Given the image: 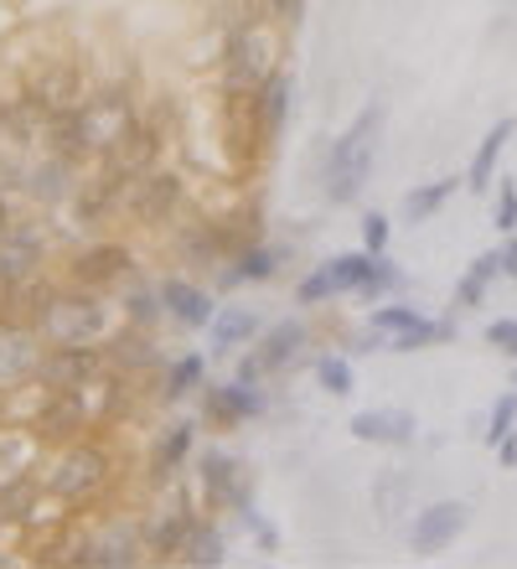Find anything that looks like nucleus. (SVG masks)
Here are the masks:
<instances>
[{
	"label": "nucleus",
	"instance_id": "1",
	"mask_svg": "<svg viewBox=\"0 0 517 569\" xmlns=\"http://www.w3.org/2000/svg\"><path fill=\"white\" fill-rule=\"evenodd\" d=\"M378 130H384V104H368L337 140H331L321 187L337 208L357 202V192H362V181H368V171H372V150H378Z\"/></svg>",
	"mask_w": 517,
	"mask_h": 569
},
{
	"label": "nucleus",
	"instance_id": "2",
	"mask_svg": "<svg viewBox=\"0 0 517 569\" xmlns=\"http://www.w3.org/2000/svg\"><path fill=\"white\" fill-rule=\"evenodd\" d=\"M275 73V37L253 21H233L222 37V58H218V89L228 93H259L265 78Z\"/></svg>",
	"mask_w": 517,
	"mask_h": 569
},
{
	"label": "nucleus",
	"instance_id": "3",
	"mask_svg": "<svg viewBox=\"0 0 517 569\" xmlns=\"http://www.w3.org/2000/svg\"><path fill=\"white\" fill-rule=\"evenodd\" d=\"M115 481V456L99 446V440H73V446L62 450V461L52 466V477L42 481L47 497H58V502H68V508H83V502H93V497L103 492Z\"/></svg>",
	"mask_w": 517,
	"mask_h": 569
},
{
	"label": "nucleus",
	"instance_id": "4",
	"mask_svg": "<svg viewBox=\"0 0 517 569\" xmlns=\"http://www.w3.org/2000/svg\"><path fill=\"white\" fill-rule=\"evenodd\" d=\"M47 337V347H89L109 337V306L99 300V290H83V284H68L58 290L47 321L37 327Z\"/></svg>",
	"mask_w": 517,
	"mask_h": 569
},
{
	"label": "nucleus",
	"instance_id": "5",
	"mask_svg": "<svg viewBox=\"0 0 517 569\" xmlns=\"http://www.w3.org/2000/svg\"><path fill=\"white\" fill-rule=\"evenodd\" d=\"M187 202V181L181 171H146V177L125 181V202H119V218H130L135 228H166Z\"/></svg>",
	"mask_w": 517,
	"mask_h": 569
},
{
	"label": "nucleus",
	"instance_id": "6",
	"mask_svg": "<svg viewBox=\"0 0 517 569\" xmlns=\"http://www.w3.org/2000/svg\"><path fill=\"white\" fill-rule=\"evenodd\" d=\"M99 425V415L89 409V389H52L42 399V409L31 415L27 430L42 440V446H73Z\"/></svg>",
	"mask_w": 517,
	"mask_h": 569
},
{
	"label": "nucleus",
	"instance_id": "7",
	"mask_svg": "<svg viewBox=\"0 0 517 569\" xmlns=\"http://www.w3.org/2000/svg\"><path fill=\"white\" fill-rule=\"evenodd\" d=\"M83 114H89V124H93L99 156L115 146V140L130 136L140 120H146V109H140V93H135V83H103V89H93L89 99H83Z\"/></svg>",
	"mask_w": 517,
	"mask_h": 569
},
{
	"label": "nucleus",
	"instance_id": "8",
	"mask_svg": "<svg viewBox=\"0 0 517 569\" xmlns=\"http://www.w3.org/2000/svg\"><path fill=\"white\" fill-rule=\"evenodd\" d=\"M222 146H228V156H233L238 171H253L259 156L275 146V140L265 136V124H259L253 93H228V99H222Z\"/></svg>",
	"mask_w": 517,
	"mask_h": 569
},
{
	"label": "nucleus",
	"instance_id": "9",
	"mask_svg": "<svg viewBox=\"0 0 517 569\" xmlns=\"http://www.w3.org/2000/svg\"><path fill=\"white\" fill-rule=\"evenodd\" d=\"M166 130L161 124H150V120H140L130 130L125 140H115V146L99 156V171H109V177H119V181H135V177H146V171H156L161 166V150H166Z\"/></svg>",
	"mask_w": 517,
	"mask_h": 569
},
{
	"label": "nucleus",
	"instance_id": "10",
	"mask_svg": "<svg viewBox=\"0 0 517 569\" xmlns=\"http://www.w3.org/2000/svg\"><path fill=\"white\" fill-rule=\"evenodd\" d=\"M135 270V249L119 239H93L83 243L73 259H68V284H83V290H109L125 274Z\"/></svg>",
	"mask_w": 517,
	"mask_h": 569
},
{
	"label": "nucleus",
	"instance_id": "11",
	"mask_svg": "<svg viewBox=\"0 0 517 569\" xmlns=\"http://www.w3.org/2000/svg\"><path fill=\"white\" fill-rule=\"evenodd\" d=\"M103 368H109V358H103L99 342H89V347H47L37 378H42L47 389H93V383L103 378Z\"/></svg>",
	"mask_w": 517,
	"mask_h": 569
},
{
	"label": "nucleus",
	"instance_id": "12",
	"mask_svg": "<svg viewBox=\"0 0 517 569\" xmlns=\"http://www.w3.org/2000/svg\"><path fill=\"white\" fill-rule=\"evenodd\" d=\"M27 93L47 109V114L83 104V62L78 58H42V68L27 73Z\"/></svg>",
	"mask_w": 517,
	"mask_h": 569
},
{
	"label": "nucleus",
	"instance_id": "13",
	"mask_svg": "<svg viewBox=\"0 0 517 569\" xmlns=\"http://www.w3.org/2000/svg\"><path fill=\"white\" fill-rule=\"evenodd\" d=\"M42 352H47V337L37 327H11V321H0V389H16V383L37 378Z\"/></svg>",
	"mask_w": 517,
	"mask_h": 569
},
{
	"label": "nucleus",
	"instance_id": "14",
	"mask_svg": "<svg viewBox=\"0 0 517 569\" xmlns=\"http://www.w3.org/2000/svg\"><path fill=\"white\" fill-rule=\"evenodd\" d=\"M103 358H109V368H115V373L140 378V373H161L166 352L156 347V337H150L146 327H130V321H125L119 331H109V337H103Z\"/></svg>",
	"mask_w": 517,
	"mask_h": 569
},
{
	"label": "nucleus",
	"instance_id": "15",
	"mask_svg": "<svg viewBox=\"0 0 517 569\" xmlns=\"http://www.w3.org/2000/svg\"><path fill=\"white\" fill-rule=\"evenodd\" d=\"M202 415L212 430H238L243 420H253V415H265V393H259V383H207L202 393Z\"/></svg>",
	"mask_w": 517,
	"mask_h": 569
},
{
	"label": "nucleus",
	"instance_id": "16",
	"mask_svg": "<svg viewBox=\"0 0 517 569\" xmlns=\"http://www.w3.org/2000/svg\"><path fill=\"white\" fill-rule=\"evenodd\" d=\"M42 150H52V156H62V161H73V166L99 161V140H93V124H89V114H83V104L58 109V114L47 120Z\"/></svg>",
	"mask_w": 517,
	"mask_h": 569
},
{
	"label": "nucleus",
	"instance_id": "17",
	"mask_svg": "<svg viewBox=\"0 0 517 569\" xmlns=\"http://www.w3.org/2000/svg\"><path fill=\"white\" fill-rule=\"evenodd\" d=\"M73 192H78V166L62 161V156H52V150L21 171V197H27V202L58 208V202H73Z\"/></svg>",
	"mask_w": 517,
	"mask_h": 569
},
{
	"label": "nucleus",
	"instance_id": "18",
	"mask_svg": "<svg viewBox=\"0 0 517 569\" xmlns=\"http://www.w3.org/2000/svg\"><path fill=\"white\" fill-rule=\"evenodd\" d=\"M466 518H471L466 502H429L409 528V549L414 555H440V549H450L466 533Z\"/></svg>",
	"mask_w": 517,
	"mask_h": 569
},
{
	"label": "nucleus",
	"instance_id": "19",
	"mask_svg": "<svg viewBox=\"0 0 517 569\" xmlns=\"http://www.w3.org/2000/svg\"><path fill=\"white\" fill-rule=\"evenodd\" d=\"M42 259H47V233L21 218V223L0 239V284H16V280H27V274H37Z\"/></svg>",
	"mask_w": 517,
	"mask_h": 569
},
{
	"label": "nucleus",
	"instance_id": "20",
	"mask_svg": "<svg viewBox=\"0 0 517 569\" xmlns=\"http://www.w3.org/2000/svg\"><path fill=\"white\" fill-rule=\"evenodd\" d=\"M197 481H202V492H207V502H212V508H233V512L249 508V487H243V471H238L233 456L207 450L202 466H197Z\"/></svg>",
	"mask_w": 517,
	"mask_h": 569
},
{
	"label": "nucleus",
	"instance_id": "21",
	"mask_svg": "<svg viewBox=\"0 0 517 569\" xmlns=\"http://www.w3.org/2000/svg\"><path fill=\"white\" fill-rule=\"evenodd\" d=\"M58 290L62 284L42 280V270L6 284V316H0V321H11V327H42L47 311H52V300H58Z\"/></svg>",
	"mask_w": 517,
	"mask_h": 569
},
{
	"label": "nucleus",
	"instance_id": "22",
	"mask_svg": "<svg viewBox=\"0 0 517 569\" xmlns=\"http://www.w3.org/2000/svg\"><path fill=\"white\" fill-rule=\"evenodd\" d=\"M119 202H125V181L109 177V171H93L89 181H78L73 192V212L83 228H99L109 218H119Z\"/></svg>",
	"mask_w": 517,
	"mask_h": 569
},
{
	"label": "nucleus",
	"instance_id": "23",
	"mask_svg": "<svg viewBox=\"0 0 517 569\" xmlns=\"http://www.w3.org/2000/svg\"><path fill=\"white\" fill-rule=\"evenodd\" d=\"M161 300H166V316H177L187 331H202L212 327V316H218V300L207 296L202 284L181 280V274H171V280H161Z\"/></svg>",
	"mask_w": 517,
	"mask_h": 569
},
{
	"label": "nucleus",
	"instance_id": "24",
	"mask_svg": "<svg viewBox=\"0 0 517 569\" xmlns=\"http://www.w3.org/2000/svg\"><path fill=\"white\" fill-rule=\"evenodd\" d=\"M177 259L187 264V270H212V264H222L228 254V239H222L218 218H202V223H187L177 233Z\"/></svg>",
	"mask_w": 517,
	"mask_h": 569
},
{
	"label": "nucleus",
	"instance_id": "25",
	"mask_svg": "<svg viewBox=\"0 0 517 569\" xmlns=\"http://www.w3.org/2000/svg\"><path fill=\"white\" fill-rule=\"evenodd\" d=\"M414 430H419V420L409 409H362V415H352V435L368 440V446H409Z\"/></svg>",
	"mask_w": 517,
	"mask_h": 569
},
{
	"label": "nucleus",
	"instance_id": "26",
	"mask_svg": "<svg viewBox=\"0 0 517 569\" xmlns=\"http://www.w3.org/2000/svg\"><path fill=\"white\" fill-rule=\"evenodd\" d=\"M197 528V512L192 508H171V512H156L140 533H146V555L156 559H181V549H187V539H192Z\"/></svg>",
	"mask_w": 517,
	"mask_h": 569
},
{
	"label": "nucleus",
	"instance_id": "27",
	"mask_svg": "<svg viewBox=\"0 0 517 569\" xmlns=\"http://www.w3.org/2000/svg\"><path fill=\"white\" fill-rule=\"evenodd\" d=\"M306 342H310V327H306V321H280V327L265 331V342L253 347V352L265 358L269 373H285V368H296V362H300Z\"/></svg>",
	"mask_w": 517,
	"mask_h": 569
},
{
	"label": "nucleus",
	"instance_id": "28",
	"mask_svg": "<svg viewBox=\"0 0 517 569\" xmlns=\"http://www.w3.org/2000/svg\"><path fill=\"white\" fill-rule=\"evenodd\" d=\"M290 99H296V83H290V73H280V68L265 78V89L253 93V104H259V124H265L269 140H280L285 120H290Z\"/></svg>",
	"mask_w": 517,
	"mask_h": 569
},
{
	"label": "nucleus",
	"instance_id": "29",
	"mask_svg": "<svg viewBox=\"0 0 517 569\" xmlns=\"http://www.w3.org/2000/svg\"><path fill=\"white\" fill-rule=\"evenodd\" d=\"M497 274H503V249L476 254L471 264H466V274L456 280V306H460V311H476V306L487 300V290L497 284Z\"/></svg>",
	"mask_w": 517,
	"mask_h": 569
},
{
	"label": "nucleus",
	"instance_id": "30",
	"mask_svg": "<svg viewBox=\"0 0 517 569\" xmlns=\"http://www.w3.org/2000/svg\"><path fill=\"white\" fill-rule=\"evenodd\" d=\"M513 130H517L513 120H497L487 136H481V146H476V156H471V171H466V187H471V192H487L491 187V177H497V156L507 150Z\"/></svg>",
	"mask_w": 517,
	"mask_h": 569
},
{
	"label": "nucleus",
	"instance_id": "31",
	"mask_svg": "<svg viewBox=\"0 0 517 569\" xmlns=\"http://www.w3.org/2000/svg\"><path fill=\"white\" fill-rule=\"evenodd\" d=\"M280 249H269V243H249L243 254H233V270H222L218 284L222 290H233V284H259V280H275V270H280Z\"/></svg>",
	"mask_w": 517,
	"mask_h": 569
},
{
	"label": "nucleus",
	"instance_id": "32",
	"mask_svg": "<svg viewBox=\"0 0 517 569\" xmlns=\"http://www.w3.org/2000/svg\"><path fill=\"white\" fill-rule=\"evenodd\" d=\"M207 337H212V352H233V347H243L249 337H259V316H253L249 306H218Z\"/></svg>",
	"mask_w": 517,
	"mask_h": 569
},
{
	"label": "nucleus",
	"instance_id": "33",
	"mask_svg": "<svg viewBox=\"0 0 517 569\" xmlns=\"http://www.w3.org/2000/svg\"><path fill=\"white\" fill-rule=\"evenodd\" d=\"M192 440H197V425H187V420L171 425V430L156 440V456H150V477H156V481H171V477H177V466L192 456Z\"/></svg>",
	"mask_w": 517,
	"mask_h": 569
},
{
	"label": "nucleus",
	"instance_id": "34",
	"mask_svg": "<svg viewBox=\"0 0 517 569\" xmlns=\"http://www.w3.org/2000/svg\"><path fill=\"white\" fill-rule=\"evenodd\" d=\"M456 187H460V177H440V181H425V187H414L409 197H404V218L409 223H429L435 212L456 197Z\"/></svg>",
	"mask_w": 517,
	"mask_h": 569
},
{
	"label": "nucleus",
	"instance_id": "35",
	"mask_svg": "<svg viewBox=\"0 0 517 569\" xmlns=\"http://www.w3.org/2000/svg\"><path fill=\"white\" fill-rule=\"evenodd\" d=\"M202 378H207L202 352H181V358L166 368V378H161V399L166 405H177V399H187L192 389H202Z\"/></svg>",
	"mask_w": 517,
	"mask_h": 569
},
{
	"label": "nucleus",
	"instance_id": "36",
	"mask_svg": "<svg viewBox=\"0 0 517 569\" xmlns=\"http://www.w3.org/2000/svg\"><path fill=\"white\" fill-rule=\"evenodd\" d=\"M222 559H228V543H222V533L212 523H202L197 518V528H192V539H187V549H181V559L177 565H192V569H218Z\"/></svg>",
	"mask_w": 517,
	"mask_h": 569
},
{
	"label": "nucleus",
	"instance_id": "37",
	"mask_svg": "<svg viewBox=\"0 0 517 569\" xmlns=\"http://www.w3.org/2000/svg\"><path fill=\"white\" fill-rule=\"evenodd\" d=\"M445 337H456V321H414L409 331H399V337H388V352H419V347H435L445 342Z\"/></svg>",
	"mask_w": 517,
	"mask_h": 569
},
{
	"label": "nucleus",
	"instance_id": "38",
	"mask_svg": "<svg viewBox=\"0 0 517 569\" xmlns=\"http://www.w3.org/2000/svg\"><path fill=\"white\" fill-rule=\"evenodd\" d=\"M372 259L378 254H368V249H357V254H337L326 270H331V284L337 290H362L368 284V274H372Z\"/></svg>",
	"mask_w": 517,
	"mask_h": 569
},
{
	"label": "nucleus",
	"instance_id": "39",
	"mask_svg": "<svg viewBox=\"0 0 517 569\" xmlns=\"http://www.w3.org/2000/svg\"><path fill=\"white\" fill-rule=\"evenodd\" d=\"M161 316H166L161 284H156V290H130V296H125V321H130V327H146L150 331Z\"/></svg>",
	"mask_w": 517,
	"mask_h": 569
},
{
	"label": "nucleus",
	"instance_id": "40",
	"mask_svg": "<svg viewBox=\"0 0 517 569\" xmlns=\"http://www.w3.org/2000/svg\"><path fill=\"white\" fill-rule=\"evenodd\" d=\"M31 440H37V435H31L27 425H21V430H0V477H16V471H27Z\"/></svg>",
	"mask_w": 517,
	"mask_h": 569
},
{
	"label": "nucleus",
	"instance_id": "41",
	"mask_svg": "<svg viewBox=\"0 0 517 569\" xmlns=\"http://www.w3.org/2000/svg\"><path fill=\"white\" fill-rule=\"evenodd\" d=\"M399 284H404L399 264H394V259H388V254H378V259H372V274H368V284H362L357 296H368V300H384V296H394Z\"/></svg>",
	"mask_w": 517,
	"mask_h": 569
},
{
	"label": "nucleus",
	"instance_id": "42",
	"mask_svg": "<svg viewBox=\"0 0 517 569\" xmlns=\"http://www.w3.org/2000/svg\"><path fill=\"white\" fill-rule=\"evenodd\" d=\"M316 378H321L326 393H352V362L337 358V352H326V358H316Z\"/></svg>",
	"mask_w": 517,
	"mask_h": 569
},
{
	"label": "nucleus",
	"instance_id": "43",
	"mask_svg": "<svg viewBox=\"0 0 517 569\" xmlns=\"http://www.w3.org/2000/svg\"><path fill=\"white\" fill-rule=\"evenodd\" d=\"M517 430V393H503L497 405H491V420H487V446L497 450L507 435Z\"/></svg>",
	"mask_w": 517,
	"mask_h": 569
},
{
	"label": "nucleus",
	"instance_id": "44",
	"mask_svg": "<svg viewBox=\"0 0 517 569\" xmlns=\"http://www.w3.org/2000/svg\"><path fill=\"white\" fill-rule=\"evenodd\" d=\"M414 321H425L419 306H378V311H372V331H384V337H399Z\"/></svg>",
	"mask_w": 517,
	"mask_h": 569
},
{
	"label": "nucleus",
	"instance_id": "45",
	"mask_svg": "<svg viewBox=\"0 0 517 569\" xmlns=\"http://www.w3.org/2000/svg\"><path fill=\"white\" fill-rule=\"evenodd\" d=\"M331 296H337V284H331V270H326V264L321 270H310L306 280L296 284V306H326Z\"/></svg>",
	"mask_w": 517,
	"mask_h": 569
},
{
	"label": "nucleus",
	"instance_id": "46",
	"mask_svg": "<svg viewBox=\"0 0 517 569\" xmlns=\"http://www.w3.org/2000/svg\"><path fill=\"white\" fill-rule=\"evenodd\" d=\"M497 233H517V187L513 181H497V212H491Z\"/></svg>",
	"mask_w": 517,
	"mask_h": 569
},
{
	"label": "nucleus",
	"instance_id": "47",
	"mask_svg": "<svg viewBox=\"0 0 517 569\" xmlns=\"http://www.w3.org/2000/svg\"><path fill=\"white\" fill-rule=\"evenodd\" d=\"M487 347H497L503 358H517V316H497V321H491Z\"/></svg>",
	"mask_w": 517,
	"mask_h": 569
},
{
	"label": "nucleus",
	"instance_id": "48",
	"mask_svg": "<svg viewBox=\"0 0 517 569\" xmlns=\"http://www.w3.org/2000/svg\"><path fill=\"white\" fill-rule=\"evenodd\" d=\"M388 233H394V228H388L384 212H368V218H362V249H368V254H384Z\"/></svg>",
	"mask_w": 517,
	"mask_h": 569
},
{
	"label": "nucleus",
	"instance_id": "49",
	"mask_svg": "<svg viewBox=\"0 0 517 569\" xmlns=\"http://www.w3.org/2000/svg\"><path fill=\"white\" fill-rule=\"evenodd\" d=\"M16 192H21V187L0 181V239H6V233H11V228L21 223V202H16Z\"/></svg>",
	"mask_w": 517,
	"mask_h": 569
},
{
	"label": "nucleus",
	"instance_id": "50",
	"mask_svg": "<svg viewBox=\"0 0 517 569\" xmlns=\"http://www.w3.org/2000/svg\"><path fill=\"white\" fill-rule=\"evenodd\" d=\"M269 11H275L280 27H296L300 16H306V0H269Z\"/></svg>",
	"mask_w": 517,
	"mask_h": 569
},
{
	"label": "nucleus",
	"instance_id": "51",
	"mask_svg": "<svg viewBox=\"0 0 517 569\" xmlns=\"http://www.w3.org/2000/svg\"><path fill=\"white\" fill-rule=\"evenodd\" d=\"M269 368H265V358H259V352H249V358H238V383H259V378H265Z\"/></svg>",
	"mask_w": 517,
	"mask_h": 569
},
{
	"label": "nucleus",
	"instance_id": "52",
	"mask_svg": "<svg viewBox=\"0 0 517 569\" xmlns=\"http://www.w3.org/2000/svg\"><path fill=\"white\" fill-rule=\"evenodd\" d=\"M503 274L507 280H517V239L507 233V243H503Z\"/></svg>",
	"mask_w": 517,
	"mask_h": 569
},
{
	"label": "nucleus",
	"instance_id": "53",
	"mask_svg": "<svg viewBox=\"0 0 517 569\" xmlns=\"http://www.w3.org/2000/svg\"><path fill=\"white\" fill-rule=\"evenodd\" d=\"M497 450H503V466H517V430L507 435V440H503V446H497Z\"/></svg>",
	"mask_w": 517,
	"mask_h": 569
},
{
	"label": "nucleus",
	"instance_id": "54",
	"mask_svg": "<svg viewBox=\"0 0 517 569\" xmlns=\"http://www.w3.org/2000/svg\"><path fill=\"white\" fill-rule=\"evenodd\" d=\"M513 383H517V373H513Z\"/></svg>",
	"mask_w": 517,
	"mask_h": 569
}]
</instances>
